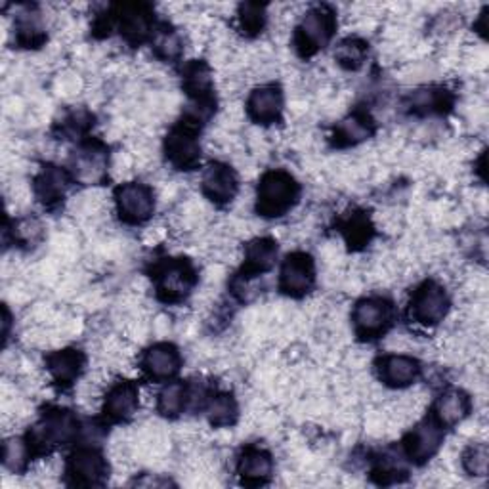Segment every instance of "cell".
Returning a JSON list of instances; mask_svg holds the SVG:
<instances>
[{
  "instance_id": "603a6c76",
  "label": "cell",
  "mask_w": 489,
  "mask_h": 489,
  "mask_svg": "<svg viewBox=\"0 0 489 489\" xmlns=\"http://www.w3.org/2000/svg\"><path fill=\"white\" fill-rule=\"evenodd\" d=\"M105 171V161L102 152L94 148H86L75 159V172L84 182H94Z\"/></svg>"
},
{
  "instance_id": "8fae6325",
  "label": "cell",
  "mask_w": 489,
  "mask_h": 489,
  "mask_svg": "<svg viewBox=\"0 0 489 489\" xmlns=\"http://www.w3.org/2000/svg\"><path fill=\"white\" fill-rule=\"evenodd\" d=\"M419 361L409 357V356H402V354H392L380 359L378 364V373L380 378H383V383L394 388H404L413 385L416 377H419Z\"/></svg>"
},
{
  "instance_id": "e0dca14e",
  "label": "cell",
  "mask_w": 489,
  "mask_h": 489,
  "mask_svg": "<svg viewBox=\"0 0 489 489\" xmlns=\"http://www.w3.org/2000/svg\"><path fill=\"white\" fill-rule=\"evenodd\" d=\"M468 409L470 400L463 390H447L438 397L436 407H434V415H436L434 421L440 426H453L465 419L468 415Z\"/></svg>"
},
{
  "instance_id": "277c9868",
  "label": "cell",
  "mask_w": 489,
  "mask_h": 489,
  "mask_svg": "<svg viewBox=\"0 0 489 489\" xmlns=\"http://www.w3.org/2000/svg\"><path fill=\"white\" fill-rule=\"evenodd\" d=\"M121 219L131 224L148 220L155 210L153 191L143 184H122L115 191Z\"/></svg>"
},
{
  "instance_id": "ba28073f",
  "label": "cell",
  "mask_w": 489,
  "mask_h": 489,
  "mask_svg": "<svg viewBox=\"0 0 489 489\" xmlns=\"http://www.w3.org/2000/svg\"><path fill=\"white\" fill-rule=\"evenodd\" d=\"M105 461L96 449H79L67 463V474L79 485H96L105 476Z\"/></svg>"
},
{
  "instance_id": "cb8c5ba5",
  "label": "cell",
  "mask_w": 489,
  "mask_h": 489,
  "mask_svg": "<svg viewBox=\"0 0 489 489\" xmlns=\"http://www.w3.org/2000/svg\"><path fill=\"white\" fill-rule=\"evenodd\" d=\"M209 421L214 426H228L233 425L235 416H238V406H235L233 397L228 394H219L216 397H212L209 409Z\"/></svg>"
},
{
  "instance_id": "5b68a950",
  "label": "cell",
  "mask_w": 489,
  "mask_h": 489,
  "mask_svg": "<svg viewBox=\"0 0 489 489\" xmlns=\"http://www.w3.org/2000/svg\"><path fill=\"white\" fill-rule=\"evenodd\" d=\"M356 333L364 338H375L392 323V304L385 298H366L357 302L354 316Z\"/></svg>"
},
{
  "instance_id": "4fadbf2b",
  "label": "cell",
  "mask_w": 489,
  "mask_h": 489,
  "mask_svg": "<svg viewBox=\"0 0 489 489\" xmlns=\"http://www.w3.org/2000/svg\"><path fill=\"white\" fill-rule=\"evenodd\" d=\"M203 191L214 203H228L238 191V178L230 167L214 162L203 176Z\"/></svg>"
},
{
  "instance_id": "9a60e30c",
  "label": "cell",
  "mask_w": 489,
  "mask_h": 489,
  "mask_svg": "<svg viewBox=\"0 0 489 489\" xmlns=\"http://www.w3.org/2000/svg\"><path fill=\"white\" fill-rule=\"evenodd\" d=\"M249 113L257 122H274L281 113V93L276 86L257 88L249 98Z\"/></svg>"
},
{
  "instance_id": "3957f363",
  "label": "cell",
  "mask_w": 489,
  "mask_h": 489,
  "mask_svg": "<svg viewBox=\"0 0 489 489\" xmlns=\"http://www.w3.org/2000/svg\"><path fill=\"white\" fill-rule=\"evenodd\" d=\"M297 44L304 54H314L328 44L335 31V15L328 8H314L304 15L297 29Z\"/></svg>"
},
{
  "instance_id": "484cf974",
  "label": "cell",
  "mask_w": 489,
  "mask_h": 489,
  "mask_svg": "<svg viewBox=\"0 0 489 489\" xmlns=\"http://www.w3.org/2000/svg\"><path fill=\"white\" fill-rule=\"evenodd\" d=\"M487 445L474 444L470 445L463 455V466L468 474L473 476H485L487 474Z\"/></svg>"
},
{
  "instance_id": "ffe728a7",
  "label": "cell",
  "mask_w": 489,
  "mask_h": 489,
  "mask_svg": "<svg viewBox=\"0 0 489 489\" xmlns=\"http://www.w3.org/2000/svg\"><path fill=\"white\" fill-rule=\"evenodd\" d=\"M69 180L64 171L58 167H46L41 176L37 178V193L43 201H58V199L65 193Z\"/></svg>"
},
{
  "instance_id": "52a82bcc",
  "label": "cell",
  "mask_w": 489,
  "mask_h": 489,
  "mask_svg": "<svg viewBox=\"0 0 489 489\" xmlns=\"http://www.w3.org/2000/svg\"><path fill=\"white\" fill-rule=\"evenodd\" d=\"M195 283V271L190 262H169L159 274V295L165 300H178L190 293Z\"/></svg>"
},
{
  "instance_id": "d4e9b609",
  "label": "cell",
  "mask_w": 489,
  "mask_h": 489,
  "mask_svg": "<svg viewBox=\"0 0 489 489\" xmlns=\"http://www.w3.org/2000/svg\"><path fill=\"white\" fill-rule=\"evenodd\" d=\"M373 132L371 122L364 115H352L350 119L342 121L338 129V140L344 143H357L361 140H366Z\"/></svg>"
},
{
  "instance_id": "7c38bea8",
  "label": "cell",
  "mask_w": 489,
  "mask_h": 489,
  "mask_svg": "<svg viewBox=\"0 0 489 489\" xmlns=\"http://www.w3.org/2000/svg\"><path fill=\"white\" fill-rule=\"evenodd\" d=\"M77 434V421L69 411L48 413L37 428V440L46 445H62L73 440Z\"/></svg>"
},
{
  "instance_id": "44dd1931",
  "label": "cell",
  "mask_w": 489,
  "mask_h": 489,
  "mask_svg": "<svg viewBox=\"0 0 489 489\" xmlns=\"http://www.w3.org/2000/svg\"><path fill=\"white\" fill-rule=\"evenodd\" d=\"M278 257V247L269 240H257L249 245L247 268L250 271H266L274 266Z\"/></svg>"
},
{
  "instance_id": "7402d4cb",
  "label": "cell",
  "mask_w": 489,
  "mask_h": 489,
  "mask_svg": "<svg viewBox=\"0 0 489 489\" xmlns=\"http://www.w3.org/2000/svg\"><path fill=\"white\" fill-rule=\"evenodd\" d=\"M186 400H188L186 386L182 383H171L161 390L157 407L162 415L176 416V415L182 413V409L186 407Z\"/></svg>"
},
{
  "instance_id": "4316f807",
  "label": "cell",
  "mask_w": 489,
  "mask_h": 489,
  "mask_svg": "<svg viewBox=\"0 0 489 489\" xmlns=\"http://www.w3.org/2000/svg\"><path fill=\"white\" fill-rule=\"evenodd\" d=\"M364 44H361L359 41H344L338 50L335 52V58L347 67H357L361 64V60H364Z\"/></svg>"
},
{
  "instance_id": "7a4b0ae2",
  "label": "cell",
  "mask_w": 489,
  "mask_h": 489,
  "mask_svg": "<svg viewBox=\"0 0 489 489\" xmlns=\"http://www.w3.org/2000/svg\"><path fill=\"white\" fill-rule=\"evenodd\" d=\"M449 312V298L444 291V287L434 281L423 283L411 300V318L425 325V328H432L444 321V318Z\"/></svg>"
},
{
  "instance_id": "6da1fadb",
  "label": "cell",
  "mask_w": 489,
  "mask_h": 489,
  "mask_svg": "<svg viewBox=\"0 0 489 489\" xmlns=\"http://www.w3.org/2000/svg\"><path fill=\"white\" fill-rule=\"evenodd\" d=\"M298 197V186L291 174L283 171L268 172L259 188V210L264 216H281Z\"/></svg>"
},
{
  "instance_id": "2e32d148",
  "label": "cell",
  "mask_w": 489,
  "mask_h": 489,
  "mask_svg": "<svg viewBox=\"0 0 489 489\" xmlns=\"http://www.w3.org/2000/svg\"><path fill=\"white\" fill-rule=\"evenodd\" d=\"M138 409V388L131 383H117L105 397V415L113 421H124Z\"/></svg>"
},
{
  "instance_id": "f1b7e54d",
  "label": "cell",
  "mask_w": 489,
  "mask_h": 489,
  "mask_svg": "<svg viewBox=\"0 0 489 489\" xmlns=\"http://www.w3.org/2000/svg\"><path fill=\"white\" fill-rule=\"evenodd\" d=\"M241 27L247 29V33H259L264 25V8L259 5H245L241 6Z\"/></svg>"
},
{
  "instance_id": "83f0119b",
  "label": "cell",
  "mask_w": 489,
  "mask_h": 489,
  "mask_svg": "<svg viewBox=\"0 0 489 489\" xmlns=\"http://www.w3.org/2000/svg\"><path fill=\"white\" fill-rule=\"evenodd\" d=\"M29 457V447L25 442L22 440H8L5 445V465L12 470L20 468L22 465H25Z\"/></svg>"
},
{
  "instance_id": "ac0fdd59",
  "label": "cell",
  "mask_w": 489,
  "mask_h": 489,
  "mask_svg": "<svg viewBox=\"0 0 489 489\" xmlns=\"http://www.w3.org/2000/svg\"><path fill=\"white\" fill-rule=\"evenodd\" d=\"M84 366V357L77 350H60L48 357V369L60 385H69L79 377Z\"/></svg>"
},
{
  "instance_id": "30bf717a",
  "label": "cell",
  "mask_w": 489,
  "mask_h": 489,
  "mask_svg": "<svg viewBox=\"0 0 489 489\" xmlns=\"http://www.w3.org/2000/svg\"><path fill=\"white\" fill-rule=\"evenodd\" d=\"M442 426L436 421H426L416 426L406 440L407 457L415 463L428 461L442 444Z\"/></svg>"
},
{
  "instance_id": "5bb4252c",
  "label": "cell",
  "mask_w": 489,
  "mask_h": 489,
  "mask_svg": "<svg viewBox=\"0 0 489 489\" xmlns=\"http://www.w3.org/2000/svg\"><path fill=\"white\" fill-rule=\"evenodd\" d=\"M146 373L155 380H167L180 369V354L169 342L152 347L142 361Z\"/></svg>"
},
{
  "instance_id": "9c48e42d",
  "label": "cell",
  "mask_w": 489,
  "mask_h": 489,
  "mask_svg": "<svg viewBox=\"0 0 489 489\" xmlns=\"http://www.w3.org/2000/svg\"><path fill=\"white\" fill-rule=\"evenodd\" d=\"M167 157L174 167L190 171L193 169L199 159H201V150H199V142L195 140L193 131L190 126H180L174 129L167 138Z\"/></svg>"
},
{
  "instance_id": "d6986e66",
  "label": "cell",
  "mask_w": 489,
  "mask_h": 489,
  "mask_svg": "<svg viewBox=\"0 0 489 489\" xmlns=\"http://www.w3.org/2000/svg\"><path fill=\"white\" fill-rule=\"evenodd\" d=\"M240 474L245 482L260 484L271 474V457L264 449L249 447L240 459Z\"/></svg>"
},
{
  "instance_id": "8992f818",
  "label": "cell",
  "mask_w": 489,
  "mask_h": 489,
  "mask_svg": "<svg viewBox=\"0 0 489 489\" xmlns=\"http://www.w3.org/2000/svg\"><path fill=\"white\" fill-rule=\"evenodd\" d=\"M314 283V262L304 252L287 257L281 269V289L285 293L300 297L310 291Z\"/></svg>"
}]
</instances>
